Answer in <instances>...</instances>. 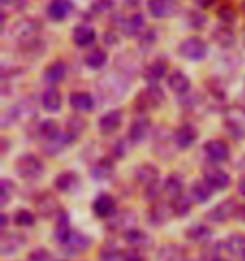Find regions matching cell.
<instances>
[{"label": "cell", "mask_w": 245, "mask_h": 261, "mask_svg": "<svg viewBox=\"0 0 245 261\" xmlns=\"http://www.w3.org/2000/svg\"><path fill=\"white\" fill-rule=\"evenodd\" d=\"M77 174L72 170H68V172H60V174L55 177L54 180V186L57 189L59 192H69L72 191L76 186H77Z\"/></svg>", "instance_id": "cell-33"}, {"label": "cell", "mask_w": 245, "mask_h": 261, "mask_svg": "<svg viewBox=\"0 0 245 261\" xmlns=\"http://www.w3.org/2000/svg\"><path fill=\"white\" fill-rule=\"evenodd\" d=\"M128 91V81L125 76L119 74H109L104 76L99 81V93L104 98V101H118Z\"/></svg>", "instance_id": "cell-1"}, {"label": "cell", "mask_w": 245, "mask_h": 261, "mask_svg": "<svg viewBox=\"0 0 245 261\" xmlns=\"http://www.w3.org/2000/svg\"><path fill=\"white\" fill-rule=\"evenodd\" d=\"M37 213L42 216V218H51L54 214H59V202L51 192H44L41 197L37 199L36 202Z\"/></svg>", "instance_id": "cell-19"}, {"label": "cell", "mask_w": 245, "mask_h": 261, "mask_svg": "<svg viewBox=\"0 0 245 261\" xmlns=\"http://www.w3.org/2000/svg\"><path fill=\"white\" fill-rule=\"evenodd\" d=\"M69 103L76 112H82V113L91 112L94 108V98L86 91H74L69 96Z\"/></svg>", "instance_id": "cell-27"}, {"label": "cell", "mask_w": 245, "mask_h": 261, "mask_svg": "<svg viewBox=\"0 0 245 261\" xmlns=\"http://www.w3.org/2000/svg\"><path fill=\"white\" fill-rule=\"evenodd\" d=\"M101 261H126V253H119L116 248H104Z\"/></svg>", "instance_id": "cell-49"}, {"label": "cell", "mask_w": 245, "mask_h": 261, "mask_svg": "<svg viewBox=\"0 0 245 261\" xmlns=\"http://www.w3.org/2000/svg\"><path fill=\"white\" fill-rule=\"evenodd\" d=\"M171 207H173V213L178 216V218H185V216L190 213V209H192L190 199L185 197V196H180V197L173 201Z\"/></svg>", "instance_id": "cell-41"}, {"label": "cell", "mask_w": 245, "mask_h": 261, "mask_svg": "<svg viewBox=\"0 0 245 261\" xmlns=\"http://www.w3.org/2000/svg\"><path fill=\"white\" fill-rule=\"evenodd\" d=\"M138 42H140L141 47H151L155 42H157V32H155V29H146L143 31L140 36H138Z\"/></svg>", "instance_id": "cell-48"}, {"label": "cell", "mask_w": 245, "mask_h": 261, "mask_svg": "<svg viewBox=\"0 0 245 261\" xmlns=\"http://www.w3.org/2000/svg\"><path fill=\"white\" fill-rule=\"evenodd\" d=\"M113 7H114V0H94L91 4V12L103 15L106 12H109Z\"/></svg>", "instance_id": "cell-47"}, {"label": "cell", "mask_w": 245, "mask_h": 261, "mask_svg": "<svg viewBox=\"0 0 245 261\" xmlns=\"http://www.w3.org/2000/svg\"><path fill=\"white\" fill-rule=\"evenodd\" d=\"M89 244H91V240H89L86 234L77 232V231H71L69 238L63 243V249L69 254H77V253L86 251L89 248Z\"/></svg>", "instance_id": "cell-12"}, {"label": "cell", "mask_w": 245, "mask_h": 261, "mask_svg": "<svg viewBox=\"0 0 245 261\" xmlns=\"http://www.w3.org/2000/svg\"><path fill=\"white\" fill-rule=\"evenodd\" d=\"M24 244H25V238L19 234V232H2V236H0V253L2 254L17 253Z\"/></svg>", "instance_id": "cell-15"}, {"label": "cell", "mask_w": 245, "mask_h": 261, "mask_svg": "<svg viewBox=\"0 0 245 261\" xmlns=\"http://www.w3.org/2000/svg\"><path fill=\"white\" fill-rule=\"evenodd\" d=\"M66 73H68V66L63 61H54L46 68L44 71V80H46L49 85H57L66 77Z\"/></svg>", "instance_id": "cell-26"}, {"label": "cell", "mask_w": 245, "mask_h": 261, "mask_svg": "<svg viewBox=\"0 0 245 261\" xmlns=\"http://www.w3.org/2000/svg\"><path fill=\"white\" fill-rule=\"evenodd\" d=\"M125 240L130 243V246H133L135 249H146V248L151 246V238H149L144 231L138 229V227L128 231L125 234Z\"/></svg>", "instance_id": "cell-32"}, {"label": "cell", "mask_w": 245, "mask_h": 261, "mask_svg": "<svg viewBox=\"0 0 245 261\" xmlns=\"http://www.w3.org/2000/svg\"><path fill=\"white\" fill-rule=\"evenodd\" d=\"M242 41H243V46H245V29H243V32H242Z\"/></svg>", "instance_id": "cell-58"}, {"label": "cell", "mask_w": 245, "mask_h": 261, "mask_svg": "<svg viewBox=\"0 0 245 261\" xmlns=\"http://www.w3.org/2000/svg\"><path fill=\"white\" fill-rule=\"evenodd\" d=\"M235 213H237L235 201L230 199V201H222L219 205H215V207L211 209L207 216H208L210 221H213V223H224V221H227L230 216H233Z\"/></svg>", "instance_id": "cell-16"}, {"label": "cell", "mask_w": 245, "mask_h": 261, "mask_svg": "<svg viewBox=\"0 0 245 261\" xmlns=\"http://www.w3.org/2000/svg\"><path fill=\"white\" fill-rule=\"evenodd\" d=\"M29 261H52V254L46 248H37L29 254Z\"/></svg>", "instance_id": "cell-51"}, {"label": "cell", "mask_w": 245, "mask_h": 261, "mask_svg": "<svg viewBox=\"0 0 245 261\" xmlns=\"http://www.w3.org/2000/svg\"><path fill=\"white\" fill-rule=\"evenodd\" d=\"M225 248L230 251L232 254H245V236L240 234H233L227 240Z\"/></svg>", "instance_id": "cell-40"}, {"label": "cell", "mask_w": 245, "mask_h": 261, "mask_svg": "<svg viewBox=\"0 0 245 261\" xmlns=\"http://www.w3.org/2000/svg\"><path fill=\"white\" fill-rule=\"evenodd\" d=\"M93 213L99 219H109L116 214V201L111 194H99L93 201Z\"/></svg>", "instance_id": "cell-7"}, {"label": "cell", "mask_w": 245, "mask_h": 261, "mask_svg": "<svg viewBox=\"0 0 245 261\" xmlns=\"http://www.w3.org/2000/svg\"><path fill=\"white\" fill-rule=\"evenodd\" d=\"M166 73H168V63L165 59H157L144 69V80L151 83V85H157V81L165 77Z\"/></svg>", "instance_id": "cell-28"}, {"label": "cell", "mask_w": 245, "mask_h": 261, "mask_svg": "<svg viewBox=\"0 0 245 261\" xmlns=\"http://www.w3.org/2000/svg\"><path fill=\"white\" fill-rule=\"evenodd\" d=\"M72 41H74L77 47H87L96 41V31H94L91 25L81 24L72 32Z\"/></svg>", "instance_id": "cell-21"}, {"label": "cell", "mask_w": 245, "mask_h": 261, "mask_svg": "<svg viewBox=\"0 0 245 261\" xmlns=\"http://www.w3.org/2000/svg\"><path fill=\"white\" fill-rule=\"evenodd\" d=\"M205 180L208 182V186L213 191H224L230 184V175L225 170H222L219 167H207L205 169Z\"/></svg>", "instance_id": "cell-11"}, {"label": "cell", "mask_w": 245, "mask_h": 261, "mask_svg": "<svg viewBox=\"0 0 245 261\" xmlns=\"http://www.w3.org/2000/svg\"><path fill=\"white\" fill-rule=\"evenodd\" d=\"M37 135L41 137L44 142L57 140V138L60 137L59 123L55 120H42L37 126Z\"/></svg>", "instance_id": "cell-30"}, {"label": "cell", "mask_w": 245, "mask_h": 261, "mask_svg": "<svg viewBox=\"0 0 245 261\" xmlns=\"http://www.w3.org/2000/svg\"><path fill=\"white\" fill-rule=\"evenodd\" d=\"M89 174L94 180H108L114 174V164L106 157L98 159L89 169Z\"/></svg>", "instance_id": "cell-17"}, {"label": "cell", "mask_w": 245, "mask_h": 261, "mask_svg": "<svg viewBox=\"0 0 245 261\" xmlns=\"http://www.w3.org/2000/svg\"><path fill=\"white\" fill-rule=\"evenodd\" d=\"M222 261H227V259H222Z\"/></svg>", "instance_id": "cell-60"}, {"label": "cell", "mask_w": 245, "mask_h": 261, "mask_svg": "<svg viewBox=\"0 0 245 261\" xmlns=\"http://www.w3.org/2000/svg\"><path fill=\"white\" fill-rule=\"evenodd\" d=\"M224 125L227 132L235 138L245 137V108L233 105V107L227 108L224 115Z\"/></svg>", "instance_id": "cell-3"}, {"label": "cell", "mask_w": 245, "mask_h": 261, "mask_svg": "<svg viewBox=\"0 0 245 261\" xmlns=\"http://www.w3.org/2000/svg\"><path fill=\"white\" fill-rule=\"evenodd\" d=\"M2 12H22L27 7V0H0Z\"/></svg>", "instance_id": "cell-45"}, {"label": "cell", "mask_w": 245, "mask_h": 261, "mask_svg": "<svg viewBox=\"0 0 245 261\" xmlns=\"http://www.w3.org/2000/svg\"><path fill=\"white\" fill-rule=\"evenodd\" d=\"M173 214H175L173 207H171L170 204H166V202H155L151 205V209H149L148 218H149V221H151L153 224L161 226V224H165Z\"/></svg>", "instance_id": "cell-22"}, {"label": "cell", "mask_w": 245, "mask_h": 261, "mask_svg": "<svg viewBox=\"0 0 245 261\" xmlns=\"http://www.w3.org/2000/svg\"><path fill=\"white\" fill-rule=\"evenodd\" d=\"M158 175L160 172L158 169L155 167L153 164H143L140 167L136 169V182L140 186H143L144 189H149V187H155L158 186Z\"/></svg>", "instance_id": "cell-13"}, {"label": "cell", "mask_w": 245, "mask_h": 261, "mask_svg": "<svg viewBox=\"0 0 245 261\" xmlns=\"http://www.w3.org/2000/svg\"><path fill=\"white\" fill-rule=\"evenodd\" d=\"M188 261H192V259H188Z\"/></svg>", "instance_id": "cell-61"}, {"label": "cell", "mask_w": 245, "mask_h": 261, "mask_svg": "<svg viewBox=\"0 0 245 261\" xmlns=\"http://www.w3.org/2000/svg\"><path fill=\"white\" fill-rule=\"evenodd\" d=\"M242 10H243V14H245V0L242 2Z\"/></svg>", "instance_id": "cell-59"}, {"label": "cell", "mask_w": 245, "mask_h": 261, "mask_svg": "<svg viewBox=\"0 0 245 261\" xmlns=\"http://www.w3.org/2000/svg\"><path fill=\"white\" fill-rule=\"evenodd\" d=\"M203 152L210 162H213V164L225 162V160L230 157V150H228V145L224 140H208L203 145Z\"/></svg>", "instance_id": "cell-9"}, {"label": "cell", "mask_w": 245, "mask_h": 261, "mask_svg": "<svg viewBox=\"0 0 245 261\" xmlns=\"http://www.w3.org/2000/svg\"><path fill=\"white\" fill-rule=\"evenodd\" d=\"M188 19V24H190L193 29H200V27H203L207 24V17L202 14V12H190L187 15Z\"/></svg>", "instance_id": "cell-50"}, {"label": "cell", "mask_w": 245, "mask_h": 261, "mask_svg": "<svg viewBox=\"0 0 245 261\" xmlns=\"http://www.w3.org/2000/svg\"><path fill=\"white\" fill-rule=\"evenodd\" d=\"M42 107L44 110H47V112H59L60 107H63V96H60V93L57 88H47L46 91L42 94Z\"/></svg>", "instance_id": "cell-31"}, {"label": "cell", "mask_w": 245, "mask_h": 261, "mask_svg": "<svg viewBox=\"0 0 245 261\" xmlns=\"http://www.w3.org/2000/svg\"><path fill=\"white\" fill-rule=\"evenodd\" d=\"M197 137H198V132L190 123H183L181 126H178L176 132L173 133L175 143H176V147L180 150L190 148L193 143L197 142Z\"/></svg>", "instance_id": "cell-10"}, {"label": "cell", "mask_w": 245, "mask_h": 261, "mask_svg": "<svg viewBox=\"0 0 245 261\" xmlns=\"http://www.w3.org/2000/svg\"><path fill=\"white\" fill-rule=\"evenodd\" d=\"M178 258H180V248L173 244H166L158 253V261H178Z\"/></svg>", "instance_id": "cell-44"}, {"label": "cell", "mask_w": 245, "mask_h": 261, "mask_svg": "<svg viewBox=\"0 0 245 261\" xmlns=\"http://www.w3.org/2000/svg\"><path fill=\"white\" fill-rule=\"evenodd\" d=\"M197 2V5L198 7H203V9H207V7H211L213 5V2L215 0H195Z\"/></svg>", "instance_id": "cell-54"}, {"label": "cell", "mask_w": 245, "mask_h": 261, "mask_svg": "<svg viewBox=\"0 0 245 261\" xmlns=\"http://www.w3.org/2000/svg\"><path fill=\"white\" fill-rule=\"evenodd\" d=\"M72 9H74L72 0H52V2L49 4L47 14L52 20L63 22L72 12Z\"/></svg>", "instance_id": "cell-20"}, {"label": "cell", "mask_w": 245, "mask_h": 261, "mask_svg": "<svg viewBox=\"0 0 245 261\" xmlns=\"http://www.w3.org/2000/svg\"><path fill=\"white\" fill-rule=\"evenodd\" d=\"M126 261H143V258H141V256H138L136 253H135V254H128V253H126Z\"/></svg>", "instance_id": "cell-56"}, {"label": "cell", "mask_w": 245, "mask_h": 261, "mask_svg": "<svg viewBox=\"0 0 245 261\" xmlns=\"http://www.w3.org/2000/svg\"><path fill=\"white\" fill-rule=\"evenodd\" d=\"M41 29H42V24L36 17H27V19L19 20L17 24L14 25L12 32L15 39H19L20 44H24V42L37 39V34L41 32Z\"/></svg>", "instance_id": "cell-6"}, {"label": "cell", "mask_w": 245, "mask_h": 261, "mask_svg": "<svg viewBox=\"0 0 245 261\" xmlns=\"http://www.w3.org/2000/svg\"><path fill=\"white\" fill-rule=\"evenodd\" d=\"M86 125H87L86 120L81 118V116H71L68 123H66V135H64L68 143H74L86 132Z\"/></svg>", "instance_id": "cell-24"}, {"label": "cell", "mask_w": 245, "mask_h": 261, "mask_svg": "<svg viewBox=\"0 0 245 261\" xmlns=\"http://www.w3.org/2000/svg\"><path fill=\"white\" fill-rule=\"evenodd\" d=\"M211 236V232L207 226H202V224H195L192 226L190 229L187 231V238L188 240H192L195 243H205L208 241Z\"/></svg>", "instance_id": "cell-39"}, {"label": "cell", "mask_w": 245, "mask_h": 261, "mask_svg": "<svg viewBox=\"0 0 245 261\" xmlns=\"http://www.w3.org/2000/svg\"><path fill=\"white\" fill-rule=\"evenodd\" d=\"M128 152V148H126V143L125 140H118L114 143V147H113V153H114V157L116 159H122L126 155Z\"/></svg>", "instance_id": "cell-52"}, {"label": "cell", "mask_w": 245, "mask_h": 261, "mask_svg": "<svg viewBox=\"0 0 245 261\" xmlns=\"http://www.w3.org/2000/svg\"><path fill=\"white\" fill-rule=\"evenodd\" d=\"M106 61H108V54H106V51L101 47H94L93 51H89L84 58L86 66L91 69H101L106 64Z\"/></svg>", "instance_id": "cell-38"}, {"label": "cell", "mask_w": 245, "mask_h": 261, "mask_svg": "<svg viewBox=\"0 0 245 261\" xmlns=\"http://www.w3.org/2000/svg\"><path fill=\"white\" fill-rule=\"evenodd\" d=\"M7 226V214H0V229H5Z\"/></svg>", "instance_id": "cell-57"}, {"label": "cell", "mask_w": 245, "mask_h": 261, "mask_svg": "<svg viewBox=\"0 0 245 261\" xmlns=\"http://www.w3.org/2000/svg\"><path fill=\"white\" fill-rule=\"evenodd\" d=\"M14 191H15V186L10 180L4 179L2 182H0V205H2V207H5V205L9 204Z\"/></svg>", "instance_id": "cell-43"}, {"label": "cell", "mask_w": 245, "mask_h": 261, "mask_svg": "<svg viewBox=\"0 0 245 261\" xmlns=\"http://www.w3.org/2000/svg\"><path fill=\"white\" fill-rule=\"evenodd\" d=\"M211 192H213V189L208 186L207 180H195L192 184V196L197 202L203 204L207 202L208 199L211 197Z\"/></svg>", "instance_id": "cell-37"}, {"label": "cell", "mask_w": 245, "mask_h": 261, "mask_svg": "<svg viewBox=\"0 0 245 261\" xmlns=\"http://www.w3.org/2000/svg\"><path fill=\"white\" fill-rule=\"evenodd\" d=\"M71 227H69V214L64 211H59L57 218H55V240L63 244L71 234Z\"/></svg>", "instance_id": "cell-35"}, {"label": "cell", "mask_w": 245, "mask_h": 261, "mask_svg": "<svg viewBox=\"0 0 245 261\" xmlns=\"http://www.w3.org/2000/svg\"><path fill=\"white\" fill-rule=\"evenodd\" d=\"M15 172H17L22 179L36 180L44 174V164L34 153H24L15 162Z\"/></svg>", "instance_id": "cell-2"}, {"label": "cell", "mask_w": 245, "mask_h": 261, "mask_svg": "<svg viewBox=\"0 0 245 261\" xmlns=\"http://www.w3.org/2000/svg\"><path fill=\"white\" fill-rule=\"evenodd\" d=\"M143 25H144V17L141 14H133L130 19H126L125 25H122V32H125L126 37H135L140 36L143 32Z\"/></svg>", "instance_id": "cell-36"}, {"label": "cell", "mask_w": 245, "mask_h": 261, "mask_svg": "<svg viewBox=\"0 0 245 261\" xmlns=\"http://www.w3.org/2000/svg\"><path fill=\"white\" fill-rule=\"evenodd\" d=\"M211 39L215 41V44H219L220 47H232L235 44V32H233L230 27L222 24L219 27H215L213 32H211Z\"/></svg>", "instance_id": "cell-29"}, {"label": "cell", "mask_w": 245, "mask_h": 261, "mask_svg": "<svg viewBox=\"0 0 245 261\" xmlns=\"http://www.w3.org/2000/svg\"><path fill=\"white\" fill-rule=\"evenodd\" d=\"M163 191L171 201H175V199L183 196V179L178 174H171L168 179L165 180Z\"/></svg>", "instance_id": "cell-34"}, {"label": "cell", "mask_w": 245, "mask_h": 261, "mask_svg": "<svg viewBox=\"0 0 245 261\" xmlns=\"http://www.w3.org/2000/svg\"><path fill=\"white\" fill-rule=\"evenodd\" d=\"M168 86L171 88V91H175L176 94H187L188 91H190L192 81H190V77L183 73V71L176 69L168 77Z\"/></svg>", "instance_id": "cell-25"}, {"label": "cell", "mask_w": 245, "mask_h": 261, "mask_svg": "<svg viewBox=\"0 0 245 261\" xmlns=\"http://www.w3.org/2000/svg\"><path fill=\"white\" fill-rule=\"evenodd\" d=\"M238 192H240L242 196H245V177H242V179L238 180Z\"/></svg>", "instance_id": "cell-55"}, {"label": "cell", "mask_w": 245, "mask_h": 261, "mask_svg": "<svg viewBox=\"0 0 245 261\" xmlns=\"http://www.w3.org/2000/svg\"><path fill=\"white\" fill-rule=\"evenodd\" d=\"M165 101V93L158 85H149L146 90L138 94L136 107L140 112H146V110L158 108L161 103Z\"/></svg>", "instance_id": "cell-5"}, {"label": "cell", "mask_w": 245, "mask_h": 261, "mask_svg": "<svg viewBox=\"0 0 245 261\" xmlns=\"http://www.w3.org/2000/svg\"><path fill=\"white\" fill-rule=\"evenodd\" d=\"M118 34H116L114 31H106L104 34V42L108 44V46H116V42H118Z\"/></svg>", "instance_id": "cell-53"}, {"label": "cell", "mask_w": 245, "mask_h": 261, "mask_svg": "<svg viewBox=\"0 0 245 261\" xmlns=\"http://www.w3.org/2000/svg\"><path fill=\"white\" fill-rule=\"evenodd\" d=\"M148 10L157 19L170 17L175 12V2L173 0H148Z\"/></svg>", "instance_id": "cell-23"}, {"label": "cell", "mask_w": 245, "mask_h": 261, "mask_svg": "<svg viewBox=\"0 0 245 261\" xmlns=\"http://www.w3.org/2000/svg\"><path fill=\"white\" fill-rule=\"evenodd\" d=\"M14 223L20 226V227H29V226H34L36 223V216L27 209H20L15 213L14 216Z\"/></svg>", "instance_id": "cell-42"}, {"label": "cell", "mask_w": 245, "mask_h": 261, "mask_svg": "<svg viewBox=\"0 0 245 261\" xmlns=\"http://www.w3.org/2000/svg\"><path fill=\"white\" fill-rule=\"evenodd\" d=\"M243 256H245V254H243Z\"/></svg>", "instance_id": "cell-62"}, {"label": "cell", "mask_w": 245, "mask_h": 261, "mask_svg": "<svg viewBox=\"0 0 245 261\" xmlns=\"http://www.w3.org/2000/svg\"><path fill=\"white\" fill-rule=\"evenodd\" d=\"M217 14H219V19L222 20V24H225V25H232L237 19L235 10H233L230 5H224V7H220Z\"/></svg>", "instance_id": "cell-46"}, {"label": "cell", "mask_w": 245, "mask_h": 261, "mask_svg": "<svg viewBox=\"0 0 245 261\" xmlns=\"http://www.w3.org/2000/svg\"><path fill=\"white\" fill-rule=\"evenodd\" d=\"M149 128H151V121L148 116L140 115L136 120H133V123L130 126V140L133 143H141L146 140Z\"/></svg>", "instance_id": "cell-14"}, {"label": "cell", "mask_w": 245, "mask_h": 261, "mask_svg": "<svg viewBox=\"0 0 245 261\" xmlns=\"http://www.w3.org/2000/svg\"><path fill=\"white\" fill-rule=\"evenodd\" d=\"M136 224V214L130 209H125L121 213H116L109 221V231L114 232H122L126 234L128 231L135 229Z\"/></svg>", "instance_id": "cell-8"}, {"label": "cell", "mask_w": 245, "mask_h": 261, "mask_svg": "<svg viewBox=\"0 0 245 261\" xmlns=\"http://www.w3.org/2000/svg\"><path fill=\"white\" fill-rule=\"evenodd\" d=\"M121 123H122V112L121 110H111V112L101 116V120H99V130L104 135H111V133H114L119 128Z\"/></svg>", "instance_id": "cell-18"}, {"label": "cell", "mask_w": 245, "mask_h": 261, "mask_svg": "<svg viewBox=\"0 0 245 261\" xmlns=\"http://www.w3.org/2000/svg\"><path fill=\"white\" fill-rule=\"evenodd\" d=\"M180 54L188 61H203L208 54V46L200 37H188L180 44Z\"/></svg>", "instance_id": "cell-4"}]
</instances>
